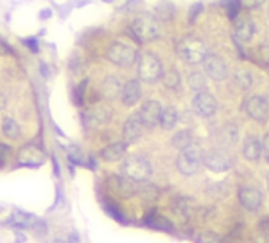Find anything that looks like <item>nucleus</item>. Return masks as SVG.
I'll return each mask as SVG.
<instances>
[{"label": "nucleus", "instance_id": "473e14b6", "mask_svg": "<svg viewBox=\"0 0 269 243\" xmlns=\"http://www.w3.org/2000/svg\"><path fill=\"white\" fill-rule=\"evenodd\" d=\"M32 228H34V231H37L38 235H43V234L47 232V224H46L44 221H41V220L34 221V224H32Z\"/></svg>", "mask_w": 269, "mask_h": 243}, {"label": "nucleus", "instance_id": "6ab92c4d", "mask_svg": "<svg viewBox=\"0 0 269 243\" xmlns=\"http://www.w3.org/2000/svg\"><path fill=\"white\" fill-rule=\"evenodd\" d=\"M242 153L249 161H258L263 155V144L257 136H247L242 144Z\"/></svg>", "mask_w": 269, "mask_h": 243}, {"label": "nucleus", "instance_id": "ddd939ff", "mask_svg": "<svg viewBox=\"0 0 269 243\" xmlns=\"http://www.w3.org/2000/svg\"><path fill=\"white\" fill-rule=\"evenodd\" d=\"M142 122L139 119L138 114L130 116L124 122V128H122V136H124V142L125 144H136L141 136H142Z\"/></svg>", "mask_w": 269, "mask_h": 243}, {"label": "nucleus", "instance_id": "a878e982", "mask_svg": "<svg viewBox=\"0 0 269 243\" xmlns=\"http://www.w3.org/2000/svg\"><path fill=\"white\" fill-rule=\"evenodd\" d=\"M188 87L192 89L195 93L206 90V87H208V84H206V76L200 71L188 74Z\"/></svg>", "mask_w": 269, "mask_h": 243}, {"label": "nucleus", "instance_id": "dca6fc26", "mask_svg": "<svg viewBox=\"0 0 269 243\" xmlns=\"http://www.w3.org/2000/svg\"><path fill=\"white\" fill-rule=\"evenodd\" d=\"M120 100L125 106H135L141 100V84L138 79H132L124 84Z\"/></svg>", "mask_w": 269, "mask_h": 243}, {"label": "nucleus", "instance_id": "c9c22d12", "mask_svg": "<svg viewBox=\"0 0 269 243\" xmlns=\"http://www.w3.org/2000/svg\"><path fill=\"white\" fill-rule=\"evenodd\" d=\"M260 57L264 63L269 65V46H260Z\"/></svg>", "mask_w": 269, "mask_h": 243}, {"label": "nucleus", "instance_id": "2f4dec72", "mask_svg": "<svg viewBox=\"0 0 269 243\" xmlns=\"http://www.w3.org/2000/svg\"><path fill=\"white\" fill-rule=\"evenodd\" d=\"M203 11V5L198 2V4H195L192 8H190V11H188V19H190V22H193L197 18H198V14Z\"/></svg>", "mask_w": 269, "mask_h": 243}, {"label": "nucleus", "instance_id": "e433bc0d", "mask_svg": "<svg viewBox=\"0 0 269 243\" xmlns=\"http://www.w3.org/2000/svg\"><path fill=\"white\" fill-rule=\"evenodd\" d=\"M263 155H264V158H266V161L269 163V134H266L264 138H263Z\"/></svg>", "mask_w": 269, "mask_h": 243}, {"label": "nucleus", "instance_id": "39448f33", "mask_svg": "<svg viewBox=\"0 0 269 243\" xmlns=\"http://www.w3.org/2000/svg\"><path fill=\"white\" fill-rule=\"evenodd\" d=\"M204 161V152L200 145L192 144L181 150L178 156V171L182 175H193L200 171Z\"/></svg>", "mask_w": 269, "mask_h": 243}, {"label": "nucleus", "instance_id": "f8f14e48", "mask_svg": "<svg viewBox=\"0 0 269 243\" xmlns=\"http://www.w3.org/2000/svg\"><path fill=\"white\" fill-rule=\"evenodd\" d=\"M162 111L163 109H162L160 103L155 101V100H149L141 106L138 116H139L142 125H144L146 128H154V126H157L158 123H160Z\"/></svg>", "mask_w": 269, "mask_h": 243}, {"label": "nucleus", "instance_id": "f257e3e1", "mask_svg": "<svg viewBox=\"0 0 269 243\" xmlns=\"http://www.w3.org/2000/svg\"><path fill=\"white\" fill-rule=\"evenodd\" d=\"M176 52L182 60H185L190 65H198L203 63V60L208 56V49L206 44L197 38V37H184L176 44Z\"/></svg>", "mask_w": 269, "mask_h": 243}, {"label": "nucleus", "instance_id": "4468645a", "mask_svg": "<svg viewBox=\"0 0 269 243\" xmlns=\"http://www.w3.org/2000/svg\"><path fill=\"white\" fill-rule=\"evenodd\" d=\"M44 163V153L34 144H27L19 150V165L27 168H38Z\"/></svg>", "mask_w": 269, "mask_h": 243}, {"label": "nucleus", "instance_id": "cd10ccee", "mask_svg": "<svg viewBox=\"0 0 269 243\" xmlns=\"http://www.w3.org/2000/svg\"><path fill=\"white\" fill-rule=\"evenodd\" d=\"M222 134H224V142H227V144L233 145L237 142V128L233 123L227 125L224 129H222Z\"/></svg>", "mask_w": 269, "mask_h": 243}, {"label": "nucleus", "instance_id": "393cba45", "mask_svg": "<svg viewBox=\"0 0 269 243\" xmlns=\"http://www.w3.org/2000/svg\"><path fill=\"white\" fill-rule=\"evenodd\" d=\"M2 129H4V134L8 138V139H19L21 138V126L16 123L11 117H7L4 120V125H2Z\"/></svg>", "mask_w": 269, "mask_h": 243}, {"label": "nucleus", "instance_id": "1a4fd4ad", "mask_svg": "<svg viewBox=\"0 0 269 243\" xmlns=\"http://www.w3.org/2000/svg\"><path fill=\"white\" fill-rule=\"evenodd\" d=\"M192 106H193V111L200 117H204V119H209L212 117L215 112H217V100L214 98V95H211L209 92H198L195 96H193V101H192Z\"/></svg>", "mask_w": 269, "mask_h": 243}, {"label": "nucleus", "instance_id": "423d86ee", "mask_svg": "<svg viewBox=\"0 0 269 243\" xmlns=\"http://www.w3.org/2000/svg\"><path fill=\"white\" fill-rule=\"evenodd\" d=\"M136 56H138V52L133 46L119 43V41L111 44L106 51V59L111 63L117 65V67H130V65L135 63Z\"/></svg>", "mask_w": 269, "mask_h": 243}, {"label": "nucleus", "instance_id": "c756f323", "mask_svg": "<svg viewBox=\"0 0 269 243\" xmlns=\"http://www.w3.org/2000/svg\"><path fill=\"white\" fill-rule=\"evenodd\" d=\"M241 0H230L228 2V10H227V14L230 19H236V16L239 14V10H241Z\"/></svg>", "mask_w": 269, "mask_h": 243}, {"label": "nucleus", "instance_id": "c85d7f7f", "mask_svg": "<svg viewBox=\"0 0 269 243\" xmlns=\"http://www.w3.org/2000/svg\"><path fill=\"white\" fill-rule=\"evenodd\" d=\"M192 201L190 199H179L178 202H176V205H174V212H176L178 215H184V217H187L188 213H190V210H192Z\"/></svg>", "mask_w": 269, "mask_h": 243}, {"label": "nucleus", "instance_id": "aec40b11", "mask_svg": "<svg viewBox=\"0 0 269 243\" xmlns=\"http://www.w3.org/2000/svg\"><path fill=\"white\" fill-rule=\"evenodd\" d=\"M122 84L117 76H108L102 84V95L106 100L113 101L122 95Z\"/></svg>", "mask_w": 269, "mask_h": 243}, {"label": "nucleus", "instance_id": "9b49d317", "mask_svg": "<svg viewBox=\"0 0 269 243\" xmlns=\"http://www.w3.org/2000/svg\"><path fill=\"white\" fill-rule=\"evenodd\" d=\"M138 183L139 182H135L132 179H129L127 175L124 177H119V175H113L109 177V188L113 193H116L117 196L120 198H132L138 193Z\"/></svg>", "mask_w": 269, "mask_h": 243}, {"label": "nucleus", "instance_id": "4be33fe9", "mask_svg": "<svg viewBox=\"0 0 269 243\" xmlns=\"http://www.w3.org/2000/svg\"><path fill=\"white\" fill-rule=\"evenodd\" d=\"M179 120V112L176 107L173 106H168L162 111V117H160V126L163 129H173L174 126H176Z\"/></svg>", "mask_w": 269, "mask_h": 243}, {"label": "nucleus", "instance_id": "c03bdc74", "mask_svg": "<svg viewBox=\"0 0 269 243\" xmlns=\"http://www.w3.org/2000/svg\"><path fill=\"white\" fill-rule=\"evenodd\" d=\"M267 180H269V172H267Z\"/></svg>", "mask_w": 269, "mask_h": 243}, {"label": "nucleus", "instance_id": "58836bf2", "mask_svg": "<svg viewBox=\"0 0 269 243\" xmlns=\"http://www.w3.org/2000/svg\"><path fill=\"white\" fill-rule=\"evenodd\" d=\"M5 106H7V96L2 92H0V111H2Z\"/></svg>", "mask_w": 269, "mask_h": 243}, {"label": "nucleus", "instance_id": "ea45409f", "mask_svg": "<svg viewBox=\"0 0 269 243\" xmlns=\"http://www.w3.org/2000/svg\"><path fill=\"white\" fill-rule=\"evenodd\" d=\"M53 163H54V172H56V175H59V174H60V171H59V166H57V161H56V158H53Z\"/></svg>", "mask_w": 269, "mask_h": 243}, {"label": "nucleus", "instance_id": "9d476101", "mask_svg": "<svg viewBox=\"0 0 269 243\" xmlns=\"http://www.w3.org/2000/svg\"><path fill=\"white\" fill-rule=\"evenodd\" d=\"M203 65H204L206 74H208L211 79L224 80L228 77V65L222 57H218L215 54H208L206 59L203 60Z\"/></svg>", "mask_w": 269, "mask_h": 243}, {"label": "nucleus", "instance_id": "72a5a7b5", "mask_svg": "<svg viewBox=\"0 0 269 243\" xmlns=\"http://www.w3.org/2000/svg\"><path fill=\"white\" fill-rule=\"evenodd\" d=\"M86 86H87V80H84V83H81V84L78 86V89H76V104H79V106L83 104V96H84Z\"/></svg>", "mask_w": 269, "mask_h": 243}, {"label": "nucleus", "instance_id": "6e6552de", "mask_svg": "<svg viewBox=\"0 0 269 243\" xmlns=\"http://www.w3.org/2000/svg\"><path fill=\"white\" fill-rule=\"evenodd\" d=\"M244 111L246 114L255 122H266L269 117V104L266 101V98L260 95H252L244 101Z\"/></svg>", "mask_w": 269, "mask_h": 243}, {"label": "nucleus", "instance_id": "7c9ffc66", "mask_svg": "<svg viewBox=\"0 0 269 243\" xmlns=\"http://www.w3.org/2000/svg\"><path fill=\"white\" fill-rule=\"evenodd\" d=\"M10 152H11V149L8 147V145H5V144H0V166H4L7 161H8V158H10Z\"/></svg>", "mask_w": 269, "mask_h": 243}, {"label": "nucleus", "instance_id": "4c0bfd02", "mask_svg": "<svg viewBox=\"0 0 269 243\" xmlns=\"http://www.w3.org/2000/svg\"><path fill=\"white\" fill-rule=\"evenodd\" d=\"M51 14H53V11H51L50 8H44V10L40 11V18H41V19H50Z\"/></svg>", "mask_w": 269, "mask_h": 243}, {"label": "nucleus", "instance_id": "412c9836", "mask_svg": "<svg viewBox=\"0 0 269 243\" xmlns=\"http://www.w3.org/2000/svg\"><path fill=\"white\" fill-rule=\"evenodd\" d=\"M127 145L125 142H114V144H109L106 147L100 152V156L108 161V163H116V161L122 159L127 153Z\"/></svg>", "mask_w": 269, "mask_h": 243}, {"label": "nucleus", "instance_id": "f3484780", "mask_svg": "<svg viewBox=\"0 0 269 243\" xmlns=\"http://www.w3.org/2000/svg\"><path fill=\"white\" fill-rule=\"evenodd\" d=\"M255 32H257V27L249 18H239L234 21V35L239 41H244V43L252 41Z\"/></svg>", "mask_w": 269, "mask_h": 243}, {"label": "nucleus", "instance_id": "37998d69", "mask_svg": "<svg viewBox=\"0 0 269 243\" xmlns=\"http://www.w3.org/2000/svg\"><path fill=\"white\" fill-rule=\"evenodd\" d=\"M105 2H108V4H109V2H113V0H105Z\"/></svg>", "mask_w": 269, "mask_h": 243}, {"label": "nucleus", "instance_id": "a19ab883", "mask_svg": "<svg viewBox=\"0 0 269 243\" xmlns=\"http://www.w3.org/2000/svg\"><path fill=\"white\" fill-rule=\"evenodd\" d=\"M41 74H43V76H47V68H46L44 63L41 65Z\"/></svg>", "mask_w": 269, "mask_h": 243}, {"label": "nucleus", "instance_id": "bb28decb", "mask_svg": "<svg viewBox=\"0 0 269 243\" xmlns=\"http://www.w3.org/2000/svg\"><path fill=\"white\" fill-rule=\"evenodd\" d=\"M163 83L168 89L176 90L181 86V74L178 70H169L166 73H163Z\"/></svg>", "mask_w": 269, "mask_h": 243}, {"label": "nucleus", "instance_id": "20e7f679", "mask_svg": "<svg viewBox=\"0 0 269 243\" xmlns=\"http://www.w3.org/2000/svg\"><path fill=\"white\" fill-rule=\"evenodd\" d=\"M138 76L142 83L154 84L163 77V65L154 52L141 54L138 62Z\"/></svg>", "mask_w": 269, "mask_h": 243}, {"label": "nucleus", "instance_id": "f03ea898", "mask_svg": "<svg viewBox=\"0 0 269 243\" xmlns=\"http://www.w3.org/2000/svg\"><path fill=\"white\" fill-rule=\"evenodd\" d=\"M132 34L139 43H149L160 37V24L154 14H141L132 22Z\"/></svg>", "mask_w": 269, "mask_h": 243}, {"label": "nucleus", "instance_id": "2eb2a0df", "mask_svg": "<svg viewBox=\"0 0 269 243\" xmlns=\"http://www.w3.org/2000/svg\"><path fill=\"white\" fill-rule=\"evenodd\" d=\"M237 198H239L241 205L246 210H249V212H255V210H258L263 202V194L253 186L241 188L239 193H237Z\"/></svg>", "mask_w": 269, "mask_h": 243}, {"label": "nucleus", "instance_id": "0eeeda50", "mask_svg": "<svg viewBox=\"0 0 269 243\" xmlns=\"http://www.w3.org/2000/svg\"><path fill=\"white\" fill-rule=\"evenodd\" d=\"M203 165L211 172L220 174V172H227L233 168V158L225 149H212L204 153Z\"/></svg>", "mask_w": 269, "mask_h": 243}, {"label": "nucleus", "instance_id": "f704fd0d", "mask_svg": "<svg viewBox=\"0 0 269 243\" xmlns=\"http://www.w3.org/2000/svg\"><path fill=\"white\" fill-rule=\"evenodd\" d=\"M24 44L29 47V49L32 51V52H38L40 51V47H38V41H37V38H26L24 40Z\"/></svg>", "mask_w": 269, "mask_h": 243}, {"label": "nucleus", "instance_id": "5701e85b", "mask_svg": "<svg viewBox=\"0 0 269 243\" xmlns=\"http://www.w3.org/2000/svg\"><path fill=\"white\" fill-rule=\"evenodd\" d=\"M171 142H173L174 149L184 150L185 147H188V145L193 144V134H192L190 129H181V131H178L176 134L173 136Z\"/></svg>", "mask_w": 269, "mask_h": 243}, {"label": "nucleus", "instance_id": "a211bd4d", "mask_svg": "<svg viewBox=\"0 0 269 243\" xmlns=\"http://www.w3.org/2000/svg\"><path fill=\"white\" fill-rule=\"evenodd\" d=\"M84 117V123L89 128H97L102 125H106L111 119V112L106 107H95L92 111H89L87 114L83 116Z\"/></svg>", "mask_w": 269, "mask_h": 243}, {"label": "nucleus", "instance_id": "7ed1b4c3", "mask_svg": "<svg viewBox=\"0 0 269 243\" xmlns=\"http://www.w3.org/2000/svg\"><path fill=\"white\" fill-rule=\"evenodd\" d=\"M122 174L135 182H148L152 175V165L151 161L141 155H130L124 161Z\"/></svg>", "mask_w": 269, "mask_h": 243}, {"label": "nucleus", "instance_id": "79ce46f5", "mask_svg": "<svg viewBox=\"0 0 269 243\" xmlns=\"http://www.w3.org/2000/svg\"><path fill=\"white\" fill-rule=\"evenodd\" d=\"M16 240H22V241H24L26 237H24V235H19V234H16Z\"/></svg>", "mask_w": 269, "mask_h": 243}, {"label": "nucleus", "instance_id": "b1692460", "mask_svg": "<svg viewBox=\"0 0 269 243\" xmlns=\"http://www.w3.org/2000/svg\"><path fill=\"white\" fill-rule=\"evenodd\" d=\"M233 79H234L236 86L239 87V89H242V90L250 89V87H252V83H253V77H252V74H250L247 70H244V68L236 70V71H234Z\"/></svg>", "mask_w": 269, "mask_h": 243}]
</instances>
